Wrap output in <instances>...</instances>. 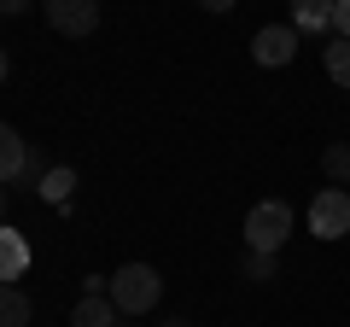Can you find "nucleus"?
Wrapping results in <instances>:
<instances>
[{
	"label": "nucleus",
	"mask_w": 350,
	"mask_h": 327,
	"mask_svg": "<svg viewBox=\"0 0 350 327\" xmlns=\"http://www.w3.org/2000/svg\"><path fill=\"white\" fill-rule=\"evenodd\" d=\"M158 298H163V275H158L152 263H123V269L111 275V304H117L123 315H146Z\"/></svg>",
	"instance_id": "nucleus-1"
},
{
	"label": "nucleus",
	"mask_w": 350,
	"mask_h": 327,
	"mask_svg": "<svg viewBox=\"0 0 350 327\" xmlns=\"http://www.w3.org/2000/svg\"><path fill=\"white\" fill-rule=\"evenodd\" d=\"M286 239H292V205H280V199L251 205V216H245V252H280Z\"/></svg>",
	"instance_id": "nucleus-2"
},
{
	"label": "nucleus",
	"mask_w": 350,
	"mask_h": 327,
	"mask_svg": "<svg viewBox=\"0 0 350 327\" xmlns=\"http://www.w3.org/2000/svg\"><path fill=\"white\" fill-rule=\"evenodd\" d=\"M310 234L315 239H345L350 234V193L345 187H321L310 199Z\"/></svg>",
	"instance_id": "nucleus-3"
},
{
	"label": "nucleus",
	"mask_w": 350,
	"mask_h": 327,
	"mask_svg": "<svg viewBox=\"0 0 350 327\" xmlns=\"http://www.w3.org/2000/svg\"><path fill=\"white\" fill-rule=\"evenodd\" d=\"M41 12L59 36H76V41L100 29V0H41Z\"/></svg>",
	"instance_id": "nucleus-4"
},
{
	"label": "nucleus",
	"mask_w": 350,
	"mask_h": 327,
	"mask_svg": "<svg viewBox=\"0 0 350 327\" xmlns=\"http://www.w3.org/2000/svg\"><path fill=\"white\" fill-rule=\"evenodd\" d=\"M292 53H298V29L292 24H269L251 36V59L262 64V70H280V64H292Z\"/></svg>",
	"instance_id": "nucleus-5"
},
{
	"label": "nucleus",
	"mask_w": 350,
	"mask_h": 327,
	"mask_svg": "<svg viewBox=\"0 0 350 327\" xmlns=\"http://www.w3.org/2000/svg\"><path fill=\"white\" fill-rule=\"evenodd\" d=\"M333 12H338V0H292V29L298 36H327Z\"/></svg>",
	"instance_id": "nucleus-6"
},
{
	"label": "nucleus",
	"mask_w": 350,
	"mask_h": 327,
	"mask_svg": "<svg viewBox=\"0 0 350 327\" xmlns=\"http://www.w3.org/2000/svg\"><path fill=\"white\" fill-rule=\"evenodd\" d=\"M24 269H29V239L18 234V228H6V222H0V280L12 287V280L24 275Z\"/></svg>",
	"instance_id": "nucleus-7"
},
{
	"label": "nucleus",
	"mask_w": 350,
	"mask_h": 327,
	"mask_svg": "<svg viewBox=\"0 0 350 327\" xmlns=\"http://www.w3.org/2000/svg\"><path fill=\"white\" fill-rule=\"evenodd\" d=\"M24 164H29L24 135H18L12 123H0V181H18V176H24Z\"/></svg>",
	"instance_id": "nucleus-8"
},
{
	"label": "nucleus",
	"mask_w": 350,
	"mask_h": 327,
	"mask_svg": "<svg viewBox=\"0 0 350 327\" xmlns=\"http://www.w3.org/2000/svg\"><path fill=\"white\" fill-rule=\"evenodd\" d=\"M117 304H111V292H100V298H76V310H70V327H117Z\"/></svg>",
	"instance_id": "nucleus-9"
},
{
	"label": "nucleus",
	"mask_w": 350,
	"mask_h": 327,
	"mask_svg": "<svg viewBox=\"0 0 350 327\" xmlns=\"http://www.w3.org/2000/svg\"><path fill=\"white\" fill-rule=\"evenodd\" d=\"M36 193H41L47 205H59V211H64V205H70V193H76V170H70V164H53L47 176H41Z\"/></svg>",
	"instance_id": "nucleus-10"
},
{
	"label": "nucleus",
	"mask_w": 350,
	"mask_h": 327,
	"mask_svg": "<svg viewBox=\"0 0 350 327\" xmlns=\"http://www.w3.org/2000/svg\"><path fill=\"white\" fill-rule=\"evenodd\" d=\"M29 315H36V310H29V298L18 287L0 280V327H29Z\"/></svg>",
	"instance_id": "nucleus-11"
},
{
	"label": "nucleus",
	"mask_w": 350,
	"mask_h": 327,
	"mask_svg": "<svg viewBox=\"0 0 350 327\" xmlns=\"http://www.w3.org/2000/svg\"><path fill=\"white\" fill-rule=\"evenodd\" d=\"M321 64H327V76H333L338 88H350V41H345V36H333V41L321 47Z\"/></svg>",
	"instance_id": "nucleus-12"
},
{
	"label": "nucleus",
	"mask_w": 350,
	"mask_h": 327,
	"mask_svg": "<svg viewBox=\"0 0 350 327\" xmlns=\"http://www.w3.org/2000/svg\"><path fill=\"white\" fill-rule=\"evenodd\" d=\"M321 170H327V181H333V187H350V146H345V140L321 152Z\"/></svg>",
	"instance_id": "nucleus-13"
},
{
	"label": "nucleus",
	"mask_w": 350,
	"mask_h": 327,
	"mask_svg": "<svg viewBox=\"0 0 350 327\" xmlns=\"http://www.w3.org/2000/svg\"><path fill=\"white\" fill-rule=\"evenodd\" d=\"M245 280H275V252H245Z\"/></svg>",
	"instance_id": "nucleus-14"
},
{
	"label": "nucleus",
	"mask_w": 350,
	"mask_h": 327,
	"mask_svg": "<svg viewBox=\"0 0 350 327\" xmlns=\"http://www.w3.org/2000/svg\"><path fill=\"white\" fill-rule=\"evenodd\" d=\"M41 176H47V158L29 152V164H24V176H18V181H36V187H41Z\"/></svg>",
	"instance_id": "nucleus-15"
},
{
	"label": "nucleus",
	"mask_w": 350,
	"mask_h": 327,
	"mask_svg": "<svg viewBox=\"0 0 350 327\" xmlns=\"http://www.w3.org/2000/svg\"><path fill=\"white\" fill-rule=\"evenodd\" d=\"M333 29L350 41V0H338V12H333Z\"/></svg>",
	"instance_id": "nucleus-16"
},
{
	"label": "nucleus",
	"mask_w": 350,
	"mask_h": 327,
	"mask_svg": "<svg viewBox=\"0 0 350 327\" xmlns=\"http://www.w3.org/2000/svg\"><path fill=\"white\" fill-rule=\"evenodd\" d=\"M36 0H0V18H18V12H29Z\"/></svg>",
	"instance_id": "nucleus-17"
},
{
	"label": "nucleus",
	"mask_w": 350,
	"mask_h": 327,
	"mask_svg": "<svg viewBox=\"0 0 350 327\" xmlns=\"http://www.w3.org/2000/svg\"><path fill=\"white\" fill-rule=\"evenodd\" d=\"M204 12H228V6H234V0H199Z\"/></svg>",
	"instance_id": "nucleus-18"
},
{
	"label": "nucleus",
	"mask_w": 350,
	"mask_h": 327,
	"mask_svg": "<svg viewBox=\"0 0 350 327\" xmlns=\"http://www.w3.org/2000/svg\"><path fill=\"white\" fill-rule=\"evenodd\" d=\"M6 70H12V59H6V47H0V82H6Z\"/></svg>",
	"instance_id": "nucleus-19"
},
{
	"label": "nucleus",
	"mask_w": 350,
	"mask_h": 327,
	"mask_svg": "<svg viewBox=\"0 0 350 327\" xmlns=\"http://www.w3.org/2000/svg\"><path fill=\"white\" fill-rule=\"evenodd\" d=\"M158 327H187V322H181V315H170V322H158Z\"/></svg>",
	"instance_id": "nucleus-20"
},
{
	"label": "nucleus",
	"mask_w": 350,
	"mask_h": 327,
	"mask_svg": "<svg viewBox=\"0 0 350 327\" xmlns=\"http://www.w3.org/2000/svg\"><path fill=\"white\" fill-rule=\"evenodd\" d=\"M0 216H6V181H0Z\"/></svg>",
	"instance_id": "nucleus-21"
}]
</instances>
